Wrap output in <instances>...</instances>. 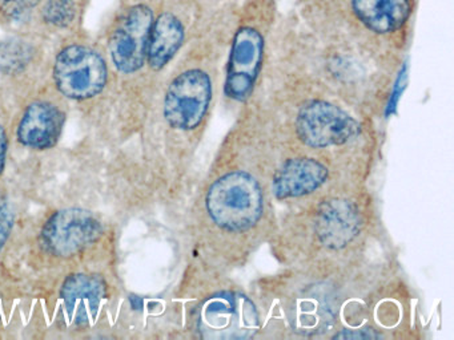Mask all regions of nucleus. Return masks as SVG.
I'll return each instance as SVG.
<instances>
[{"label": "nucleus", "mask_w": 454, "mask_h": 340, "mask_svg": "<svg viewBox=\"0 0 454 340\" xmlns=\"http://www.w3.org/2000/svg\"><path fill=\"white\" fill-rule=\"evenodd\" d=\"M264 209L259 182L248 173L223 175L209 188L207 210L220 228L243 231L256 225Z\"/></svg>", "instance_id": "f257e3e1"}, {"label": "nucleus", "mask_w": 454, "mask_h": 340, "mask_svg": "<svg viewBox=\"0 0 454 340\" xmlns=\"http://www.w3.org/2000/svg\"><path fill=\"white\" fill-rule=\"evenodd\" d=\"M300 11L340 13L377 36L403 31L416 10V0H297Z\"/></svg>", "instance_id": "f03ea898"}, {"label": "nucleus", "mask_w": 454, "mask_h": 340, "mask_svg": "<svg viewBox=\"0 0 454 340\" xmlns=\"http://www.w3.org/2000/svg\"><path fill=\"white\" fill-rule=\"evenodd\" d=\"M244 7L248 19L241 21L233 36L224 85L225 95L235 101H246L252 95L264 58V34L252 21L251 0Z\"/></svg>", "instance_id": "7ed1b4c3"}, {"label": "nucleus", "mask_w": 454, "mask_h": 340, "mask_svg": "<svg viewBox=\"0 0 454 340\" xmlns=\"http://www.w3.org/2000/svg\"><path fill=\"white\" fill-rule=\"evenodd\" d=\"M259 328L254 303L238 292H220L201 308L199 331L209 339H244Z\"/></svg>", "instance_id": "20e7f679"}, {"label": "nucleus", "mask_w": 454, "mask_h": 340, "mask_svg": "<svg viewBox=\"0 0 454 340\" xmlns=\"http://www.w3.org/2000/svg\"><path fill=\"white\" fill-rule=\"evenodd\" d=\"M54 79L63 95L74 100H86L102 92L107 81V68L95 50L71 45L58 55Z\"/></svg>", "instance_id": "39448f33"}, {"label": "nucleus", "mask_w": 454, "mask_h": 340, "mask_svg": "<svg viewBox=\"0 0 454 340\" xmlns=\"http://www.w3.org/2000/svg\"><path fill=\"white\" fill-rule=\"evenodd\" d=\"M212 98V80L203 69H188L169 85L164 116L172 128L195 129L203 121Z\"/></svg>", "instance_id": "423d86ee"}, {"label": "nucleus", "mask_w": 454, "mask_h": 340, "mask_svg": "<svg viewBox=\"0 0 454 340\" xmlns=\"http://www.w3.org/2000/svg\"><path fill=\"white\" fill-rule=\"evenodd\" d=\"M296 127L300 140L313 148L342 145L360 129L347 112L323 100L305 104L300 109Z\"/></svg>", "instance_id": "0eeeda50"}, {"label": "nucleus", "mask_w": 454, "mask_h": 340, "mask_svg": "<svg viewBox=\"0 0 454 340\" xmlns=\"http://www.w3.org/2000/svg\"><path fill=\"white\" fill-rule=\"evenodd\" d=\"M102 233V225L91 212L68 209L50 218L43 228V242L52 254L71 257L95 243Z\"/></svg>", "instance_id": "6e6552de"}, {"label": "nucleus", "mask_w": 454, "mask_h": 340, "mask_svg": "<svg viewBox=\"0 0 454 340\" xmlns=\"http://www.w3.org/2000/svg\"><path fill=\"white\" fill-rule=\"evenodd\" d=\"M153 24V10L147 5H135L116 27L110 42L111 56L115 66L124 73L137 71L147 60Z\"/></svg>", "instance_id": "1a4fd4ad"}, {"label": "nucleus", "mask_w": 454, "mask_h": 340, "mask_svg": "<svg viewBox=\"0 0 454 340\" xmlns=\"http://www.w3.org/2000/svg\"><path fill=\"white\" fill-rule=\"evenodd\" d=\"M360 215L352 202L333 198L324 201L316 212V233L328 249H342L357 236Z\"/></svg>", "instance_id": "9d476101"}, {"label": "nucleus", "mask_w": 454, "mask_h": 340, "mask_svg": "<svg viewBox=\"0 0 454 340\" xmlns=\"http://www.w3.org/2000/svg\"><path fill=\"white\" fill-rule=\"evenodd\" d=\"M106 297V283L99 276L78 274L63 284L65 313L73 326H89L97 318L100 303Z\"/></svg>", "instance_id": "9b49d317"}, {"label": "nucleus", "mask_w": 454, "mask_h": 340, "mask_svg": "<svg viewBox=\"0 0 454 340\" xmlns=\"http://www.w3.org/2000/svg\"><path fill=\"white\" fill-rule=\"evenodd\" d=\"M328 170L313 158L289 159L273 178V191L280 199L297 198L317 190Z\"/></svg>", "instance_id": "f8f14e48"}, {"label": "nucleus", "mask_w": 454, "mask_h": 340, "mask_svg": "<svg viewBox=\"0 0 454 340\" xmlns=\"http://www.w3.org/2000/svg\"><path fill=\"white\" fill-rule=\"evenodd\" d=\"M65 116L49 103H35L28 106L18 127V140L34 149L51 148L62 133Z\"/></svg>", "instance_id": "ddd939ff"}, {"label": "nucleus", "mask_w": 454, "mask_h": 340, "mask_svg": "<svg viewBox=\"0 0 454 340\" xmlns=\"http://www.w3.org/2000/svg\"><path fill=\"white\" fill-rule=\"evenodd\" d=\"M182 20L172 12H163L153 20L148 40L147 60L153 71H160L176 55L184 42Z\"/></svg>", "instance_id": "4468645a"}, {"label": "nucleus", "mask_w": 454, "mask_h": 340, "mask_svg": "<svg viewBox=\"0 0 454 340\" xmlns=\"http://www.w3.org/2000/svg\"><path fill=\"white\" fill-rule=\"evenodd\" d=\"M333 319V308L326 299L325 294L318 291H309L305 297L297 298L294 303L291 321L297 331L318 332L323 331L331 324Z\"/></svg>", "instance_id": "2eb2a0df"}, {"label": "nucleus", "mask_w": 454, "mask_h": 340, "mask_svg": "<svg viewBox=\"0 0 454 340\" xmlns=\"http://www.w3.org/2000/svg\"><path fill=\"white\" fill-rule=\"evenodd\" d=\"M43 15L46 20L54 26H68L75 15L74 0H49Z\"/></svg>", "instance_id": "dca6fc26"}, {"label": "nucleus", "mask_w": 454, "mask_h": 340, "mask_svg": "<svg viewBox=\"0 0 454 340\" xmlns=\"http://www.w3.org/2000/svg\"><path fill=\"white\" fill-rule=\"evenodd\" d=\"M38 3V0H4V10L12 16H20Z\"/></svg>", "instance_id": "f3484780"}, {"label": "nucleus", "mask_w": 454, "mask_h": 340, "mask_svg": "<svg viewBox=\"0 0 454 340\" xmlns=\"http://www.w3.org/2000/svg\"><path fill=\"white\" fill-rule=\"evenodd\" d=\"M10 228H12V220H10L9 214L0 207V250L9 238Z\"/></svg>", "instance_id": "a211bd4d"}, {"label": "nucleus", "mask_w": 454, "mask_h": 340, "mask_svg": "<svg viewBox=\"0 0 454 340\" xmlns=\"http://www.w3.org/2000/svg\"><path fill=\"white\" fill-rule=\"evenodd\" d=\"M7 138L4 128L0 127V173L4 170V159H6Z\"/></svg>", "instance_id": "6ab92c4d"}, {"label": "nucleus", "mask_w": 454, "mask_h": 340, "mask_svg": "<svg viewBox=\"0 0 454 340\" xmlns=\"http://www.w3.org/2000/svg\"><path fill=\"white\" fill-rule=\"evenodd\" d=\"M371 339V337H377L376 334H353V332H341L336 335V339Z\"/></svg>", "instance_id": "aec40b11"}]
</instances>
